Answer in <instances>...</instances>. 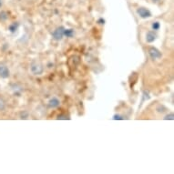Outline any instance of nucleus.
<instances>
[{"instance_id": "1", "label": "nucleus", "mask_w": 174, "mask_h": 174, "mask_svg": "<svg viewBox=\"0 0 174 174\" xmlns=\"http://www.w3.org/2000/svg\"><path fill=\"white\" fill-rule=\"evenodd\" d=\"M64 30L65 28L63 27H59L53 33H52V36H53V38L55 40H61L63 36H64Z\"/></svg>"}, {"instance_id": "2", "label": "nucleus", "mask_w": 174, "mask_h": 174, "mask_svg": "<svg viewBox=\"0 0 174 174\" xmlns=\"http://www.w3.org/2000/svg\"><path fill=\"white\" fill-rule=\"evenodd\" d=\"M137 13L140 17L142 18H148V17H151V13L149 12V10H148L147 8L145 7H140L137 10Z\"/></svg>"}, {"instance_id": "3", "label": "nucleus", "mask_w": 174, "mask_h": 174, "mask_svg": "<svg viewBox=\"0 0 174 174\" xmlns=\"http://www.w3.org/2000/svg\"><path fill=\"white\" fill-rule=\"evenodd\" d=\"M149 54L150 56V58L154 60V59H159L161 58V53L155 47H151L149 50Z\"/></svg>"}, {"instance_id": "4", "label": "nucleus", "mask_w": 174, "mask_h": 174, "mask_svg": "<svg viewBox=\"0 0 174 174\" xmlns=\"http://www.w3.org/2000/svg\"><path fill=\"white\" fill-rule=\"evenodd\" d=\"M43 67L40 64H33L31 66V72L35 75H41L43 73Z\"/></svg>"}, {"instance_id": "5", "label": "nucleus", "mask_w": 174, "mask_h": 174, "mask_svg": "<svg viewBox=\"0 0 174 174\" xmlns=\"http://www.w3.org/2000/svg\"><path fill=\"white\" fill-rule=\"evenodd\" d=\"M0 77L2 78H7L9 77V70L4 65H0Z\"/></svg>"}, {"instance_id": "6", "label": "nucleus", "mask_w": 174, "mask_h": 174, "mask_svg": "<svg viewBox=\"0 0 174 174\" xmlns=\"http://www.w3.org/2000/svg\"><path fill=\"white\" fill-rule=\"evenodd\" d=\"M156 36H156V34H155L154 32L149 31V32L147 33V35H146V41H147L148 43H152V42L155 41Z\"/></svg>"}, {"instance_id": "7", "label": "nucleus", "mask_w": 174, "mask_h": 174, "mask_svg": "<svg viewBox=\"0 0 174 174\" xmlns=\"http://www.w3.org/2000/svg\"><path fill=\"white\" fill-rule=\"evenodd\" d=\"M59 100L57 98H52L49 101H48V106L50 108H58L59 106Z\"/></svg>"}, {"instance_id": "8", "label": "nucleus", "mask_w": 174, "mask_h": 174, "mask_svg": "<svg viewBox=\"0 0 174 174\" xmlns=\"http://www.w3.org/2000/svg\"><path fill=\"white\" fill-rule=\"evenodd\" d=\"M17 28H18V24L17 23H13L12 25L9 26V30L11 32H15L17 29Z\"/></svg>"}, {"instance_id": "9", "label": "nucleus", "mask_w": 174, "mask_h": 174, "mask_svg": "<svg viewBox=\"0 0 174 174\" xmlns=\"http://www.w3.org/2000/svg\"><path fill=\"white\" fill-rule=\"evenodd\" d=\"M64 35L67 36L68 37H71L74 35V31L72 29H65L64 30Z\"/></svg>"}, {"instance_id": "10", "label": "nucleus", "mask_w": 174, "mask_h": 174, "mask_svg": "<svg viewBox=\"0 0 174 174\" xmlns=\"http://www.w3.org/2000/svg\"><path fill=\"white\" fill-rule=\"evenodd\" d=\"M146 100H149V92H148V91H144V92H143V100H142V102H144Z\"/></svg>"}, {"instance_id": "11", "label": "nucleus", "mask_w": 174, "mask_h": 174, "mask_svg": "<svg viewBox=\"0 0 174 174\" xmlns=\"http://www.w3.org/2000/svg\"><path fill=\"white\" fill-rule=\"evenodd\" d=\"M160 27H161V25H160L159 22H154V23L152 24V28H153V30H158V29L160 28Z\"/></svg>"}, {"instance_id": "12", "label": "nucleus", "mask_w": 174, "mask_h": 174, "mask_svg": "<svg viewBox=\"0 0 174 174\" xmlns=\"http://www.w3.org/2000/svg\"><path fill=\"white\" fill-rule=\"evenodd\" d=\"M164 119H165V120H173V119H174L173 113H171V114L167 115V116H166V117L164 118Z\"/></svg>"}, {"instance_id": "13", "label": "nucleus", "mask_w": 174, "mask_h": 174, "mask_svg": "<svg viewBox=\"0 0 174 174\" xmlns=\"http://www.w3.org/2000/svg\"><path fill=\"white\" fill-rule=\"evenodd\" d=\"M7 18V15H6V12H2L1 14H0V19H2V20H6Z\"/></svg>"}, {"instance_id": "14", "label": "nucleus", "mask_w": 174, "mask_h": 174, "mask_svg": "<svg viewBox=\"0 0 174 174\" xmlns=\"http://www.w3.org/2000/svg\"><path fill=\"white\" fill-rule=\"evenodd\" d=\"M113 119H115V120H117V119L120 120V119H123V118H122L120 115H115V116L113 117Z\"/></svg>"}, {"instance_id": "15", "label": "nucleus", "mask_w": 174, "mask_h": 174, "mask_svg": "<svg viewBox=\"0 0 174 174\" xmlns=\"http://www.w3.org/2000/svg\"><path fill=\"white\" fill-rule=\"evenodd\" d=\"M5 108V104H4V102L0 100V110H3Z\"/></svg>"}, {"instance_id": "16", "label": "nucleus", "mask_w": 174, "mask_h": 174, "mask_svg": "<svg viewBox=\"0 0 174 174\" xmlns=\"http://www.w3.org/2000/svg\"><path fill=\"white\" fill-rule=\"evenodd\" d=\"M1 5H2V2H1V0H0V6H1Z\"/></svg>"}, {"instance_id": "17", "label": "nucleus", "mask_w": 174, "mask_h": 174, "mask_svg": "<svg viewBox=\"0 0 174 174\" xmlns=\"http://www.w3.org/2000/svg\"><path fill=\"white\" fill-rule=\"evenodd\" d=\"M153 1H159V0H153Z\"/></svg>"}]
</instances>
